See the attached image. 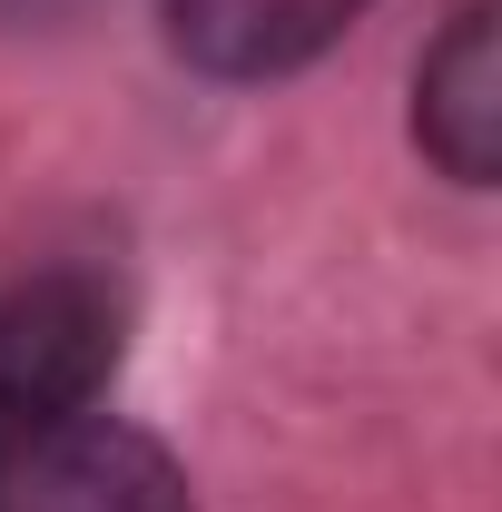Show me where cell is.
Instances as JSON below:
<instances>
[{"label": "cell", "instance_id": "277c9868", "mask_svg": "<svg viewBox=\"0 0 502 512\" xmlns=\"http://www.w3.org/2000/svg\"><path fill=\"white\" fill-rule=\"evenodd\" d=\"M355 10L365 0H168V40H178L188 69L227 79V89H256V79L325 60Z\"/></svg>", "mask_w": 502, "mask_h": 512}, {"label": "cell", "instance_id": "7a4b0ae2", "mask_svg": "<svg viewBox=\"0 0 502 512\" xmlns=\"http://www.w3.org/2000/svg\"><path fill=\"white\" fill-rule=\"evenodd\" d=\"M0 512H197V493L158 434L119 414H79L0 453Z\"/></svg>", "mask_w": 502, "mask_h": 512}, {"label": "cell", "instance_id": "6da1fadb", "mask_svg": "<svg viewBox=\"0 0 502 512\" xmlns=\"http://www.w3.org/2000/svg\"><path fill=\"white\" fill-rule=\"evenodd\" d=\"M119 345H128V306L89 266H40V276L0 286V453L99 414Z\"/></svg>", "mask_w": 502, "mask_h": 512}, {"label": "cell", "instance_id": "3957f363", "mask_svg": "<svg viewBox=\"0 0 502 512\" xmlns=\"http://www.w3.org/2000/svg\"><path fill=\"white\" fill-rule=\"evenodd\" d=\"M414 148L434 158L453 188H493L502 148V79H493V0H463L443 40L414 69Z\"/></svg>", "mask_w": 502, "mask_h": 512}]
</instances>
